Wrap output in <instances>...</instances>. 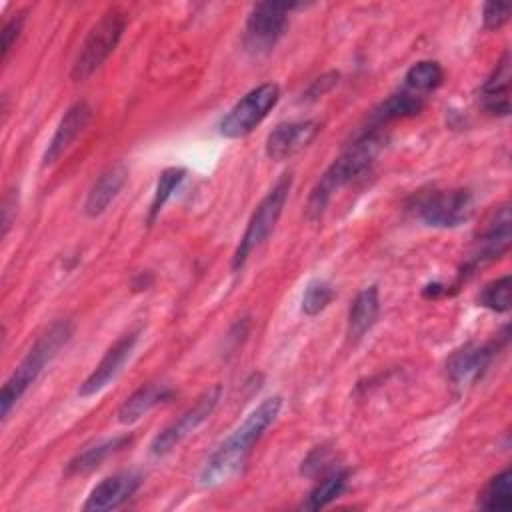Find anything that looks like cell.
I'll return each instance as SVG.
<instances>
[{"label": "cell", "instance_id": "obj_1", "mask_svg": "<svg viewBox=\"0 0 512 512\" xmlns=\"http://www.w3.org/2000/svg\"><path fill=\"white\" fill-rule=\"evenodd\" d=\"M280 408H282L280 396H270L262 400L206 460L204 468L200 470V484L212 488L236 476L244 466L248 454L252 452V446L260 440L266 428L276 420Z\"/></svg>", "mask_w": 512, "mask_h": 512}, {"label": "cell", "instance_id": "obj_2", "mask_svg": "<svg viewBox=\"0 0 512 512\" xmlns=\"http://www.w3.org/2000/svg\"><path fill=\"white\" fill-rule=\"evenodd\" d=\"M384 136L380 128H366L348 148L330 164V168L320 176L316 186L312 188L306 204V216L316 222L326 212L332 196L342 186L362 178L370 172L378 152L382 150Z\"/></svg>", "mask_w": 512, "mask_h": 512}, {"label": "cell", "instance_id": "obj_3", "mask_svg": "<svg viewBox=\"0 0 512 512\" xmlns=\"http://www.w3.org/2000/svg\"><path fill=\"white\" fill-rule=\"evenodd\" d=\"M72 336V324L68 320H56L50 324L20 360L16 370L8 376L0 392V412L6 420L10 410L26 394V390L38 380L44 368L58 356V352L68 344Z\"/></svg>", "mask_w": 512, "mask_h": 512}, {"label": "cell", "instance_id": "obj_4", "mask_svg": "<svg viewBox=\"0 0 512 512\" xmlns=\"http://www.w3.org/2000/svg\"><path fill=\"white\" fill-rule=\"evenodd\" d=\"M126 28V14L120 8L106 10L100 20L88 30L84 42L72 64V80L82 82L90 78L116 50Z\"/></svg>", "mask_w": 512, "mask_h": 512}, {"label": "cell", "instance_id": "obj_5", "mask_svg": "<svg viewBox=\"0 0 512 512\" xmlns=\"http://www.w3.org/2000/svg\"><path fill=\"white\" fill-rule=\"evenodd\" d=\"M290 186H292V176L290 174H284L272 188L270 192L260 200V204L256 206V210L252 212L248 224H246V230L240 238V244L232 256V270L238 272L242 270V266L246 264L248 256L260 248L268 236L272 234L280 214H282V208L288 200V192H290Z\"/></svg>", "mask_w": 512, "mask_h": 512}, {"label": "cell", "instance_id": "obj_6", "mask_svg": "<svg viewBox=\"0 0 512 512\" xmlns=\"http://www.w3.org/2000/svg\"><path fill=\"white\" fill-rule=\"evenodd\" d=\"M280 88L274 82H264L244 94L220 120L218 132L224 138H244L248 136L278 104Z\"/></svg>", "mask_w": 512, "mask_h": 512}, {"label": "cell", "instance_id": "obj_7", "mask_svg": "<svg viewBox=\"0 0 512 512\" xmlns=\"http://www.w3.org/2000/svg\"><path fill=\"white\" fill-rule=\"evenodd\" d=\"M416 216L432 228H456L470 220L474 196L466 188L432 190L416 200Z\"/></svg>", "mask_w": 512, "mask_h": 512}, {"label": "cell", "instance_id": "obj_8", "mask_svg": "<svg viewBox=\"0 0 512 512\" xmlns=\"http://www.w3.org/2000/svg\"><path fill=\"white\" fill-rule=\"evenodd\" d=\"M298 8L294 2H258L252 6L246 28L244 46L252 54L270 52L288 28L290 10Z\"/></svg>", "mask_w": 512, "mask_h": 512}, {"label": "cell", "instance_id": "obj_9", "mask_svg": "<svg viewBox=\"0 0 512 512\" xmlns=\"http://www.w3.org/2000/svg\"><path fill=\"white\" fill-rule=\"evenodd\" d=\"M222 388L218 384L210 386L196 402L190 406L178 420H174L170 426H166L160 434L154 436L150 444V452L154 456H164L170 450H174L188 434H192L208 416L214 412L218 400H220Z\"/></svg>", "mask_w": 512, "mask_h": 512}, {"label": "cell", "instance_id": "obj_10", "mask_svg": "<svg viewBox=\"0 0 512 512\" xmlns=\"http://www.w3.org/2000/svg\"><path fill=\"white\" fill-rule=\"evenodd\" d=\"M498 352V342L488 344H466L452 352L446 362V376L454 388L466 390L474 386L492 364Z\"/></svg>", "mask_w": 512, "mask_h": 512}, {"label": "cell", "instance_id": "obj_11", "mask_svg": "<svg viewBox=\"0 0 512 512\" xmlns=\"http://www.w3.org/2000/svg\"><path fill=\"white\" fill-rule=\"evenodd\" d=\"M140 338V330H130L126 334H122L102 356V360L96 364V368L90 372V376L80 384L78 394L82 398L94 396L100 390H104L122 370V366L126 364V360L132 356L136 342Z\"/></svg>", "mask_w": 512, "mask_h": 512}, {"label": "cell", "instance_id": "obj_12", "mask_svg": "<svg viewBox=\"0 0 512 512\" xmlns=\"http://www.w3.org/2000/svg\"><path fill=\"white\" fill-rule=\"evenodd\" d=\"M140 482H142L140 474H136L132 470L116 472L92 488L82 510H86V512L114 510V508L122 506L138 490Z\"/></svg>", "mask_w": 512, "mask_h": 512}, {"label": "cell", "instance_id": "obj_13", "mask_svg": "<svg viewBox=\"0 0 512 512\" xmlns=\"http://www.w3.org/2000/svg\"><path fill=\"white\" fill-rule=\"evenodd\" d=\"M320 126L314 120H298L278 124L266 138V156L270 160H286L306 148L318 134Z\"/></svg>", "mask_w": 512, "mask_h": 512}, {"label": "cell", "instance_id": "obj_14", "mask_svg": "<svg viewBox=\"0 0 512 512\" xmlns=\"http://www.w3.org/2000/svg\"><path fill=\"white\" fill-rule=\"evenodd\" d=\"M92 118V108L88 102L80 100V102H74L66 112L64 116L60 118L48 146H46V152L42 156V166H50L54 164L70 146L72 142L84 132V128L88 126Z\"/></svg>", "mask_w": 512, "mask_h": 512}, {"label": "cell", "instance_id": "obj_15", "mask_svg": "<svg viewBox=\"0 0 512 512\" xmlns=\"http://www.w3.org/2000/svg\"><path fill=\"white\" fill-rule=\"evenodd\" d=\"M510 210L508 206H502L492 222L488 224V228L484 230V234L478 238L476 242V250L472 252L470 256V262H468V270H474L478 266H484V264H490L494 260H498L508 248H510Z\"/></svg>", "mask_w": 512, "mask_h": 512}, {"label": "cell", "instance_id": "obj_16", "mask_svg": "<svg viewBox=\"0 0 512 512\" xmlns=\"http://www.w3.org/2000/svg\"><path fill=\"white\" fill-rule=\"evenodd\" d=\"M128 180V166L124 162H116L108 166L100 176L92 182L86 200H84V214L88 218H96L106 212L112 200L120 194Z\"/></svg>", "mask_w": 512, "mask_h": 512}, {"label": "cell", "instance_id": "obj_17", "mask_svg": "<svg viewBox=\"0 0 512 512\" xmlns=\"http://www.w3.org/2000/svg\"><path fill=\"white\" fill-rule=\"evenodd\" d=\"M480 104L492 116L510 114V52H504L480 88Z\"/></svg>", "mask_w": 512, "mask_h": 512}, {"label": "cell", "instance_id": "obj_18", "mask_svg": "<svg viewBox=\"0 0 512 512\" xmlns=\"http://www.w3.org/2000/svg\"><path fill=\"white\" fill-rule=\"evenodd\" d=\"M426 96L412 92L408 88L398 90L396 94H392L390 98H386L372 114L370 118V126L372 128H382L384 124L392 122V120H402V118H410L416 116L422 108H424Z\"/></svg>", "mask_w": 512, "mask_h": 512}, {"label": "cell", "instance_id": "obj_19", "mask_svg": "<svg viewBox=\"0 0 512 512\" xmlns=\"http://www.w3.org/2000/svg\"><path fill=\"white\" fill-rule=\"evenodd\" d=\"M380 312V294L376 286H366L354 298L348 312V336L350 340H360L376 322Z\"/></svg>", "mask_w": 512, "mask_h": 512}, {"label": "cell", "instance_id": "obj_20", "mask_svg": "<svg viewBox=\"0 0 512 512\" xmlns=\"http://www.w3.org/2000/svg\"><path fill=\"white\" fill-rule=\"evenodd\" d=\"M170 390L162 384H144L136 392H132L122 406L118 408V422L120 424H134L138 422L144 414H148L154 406L170 398Z\"/></svg>", "mask_w": 512, "mask_h": 512}, {"label": "cell", "instance_id": "obj_21", "mask_svg": "<svg viewBox=\"0 0 512 512\" xmlns=\"http://www.w3.org/2000/svg\"><path fill=\"white\" fill-rule=\"evenodd\" d=\"M128 442H130V436H114L94 446H88L68 462V474H88L96 470L108 456L122 450Z\"/></svg>", "mask_w": 512, "mask_h": 512}, {"label": "cell", "instance_id": "obj_22", "mask_svg": "<svg viewBox=\"0 0 512 512\" xmlns=\"http://www.w3.org/2000/svg\"><path fill=\"white\" fill-rule=\"evenodd\" d=\"M478 506L488 512H508L512 508V472L502 470L478 494Z\"/></svg>", "mask_w": 512, "mask_h": 512}, {"label": "cell", "instance_id": "obj_23", "mask_svg": "<svg viewBox=\"0 0 512 512\" xmlns=\"http://www.w3.org/2000/svg\"><path fill=\"white\" fill-rule=\"evenodd\" d=\"M444 80V70L436 60H420L412 64L404 76V88L426 96Z\"/></svg>", "mask_w": 512, "mask_h": 512}, {"label": "cell", "instance_id": "obj_24", "mask_svg": "<svg viewBox=\"0 0 512 512\" xmlns=\"http://www.w3.org/2000/svg\"><path fill=\"white\" fill-rule=\"evenodd\" d=\"M348 484V470H332L328 476H324L314 490L308 494L306 502L302 504L304 510H320L324 506H328L330 502H334Z\"/></svg>", "mask_w": 512, "mask_h": 512}, {"label": "cell", "instance_id": "obj_25", "mask_svg": "<svg viewBox=\"0 0 512 512\" xmlns=\"http://www.w3.org/2000/svg\"><path fill=\"white\" fill-rule=\"evenodd\" d=\"M186 178V168L182 166H168L160 172L156 188H154V196L150 202V210H148V222H154L156 216L162 212L164 204L172 198V194L178 190V186L184 182Z\"/></svg>", "mask_w": 512, "mask_h": 512}, {"label": "cell", "instance_id": "obj_26", "mask_svg": "<svg viewBox=\"0 0 512 512\" xmlns=\"http://www.w3.org/2000/svg\"><path fill=\"white\" fill-rule=\"evenodd\" d=\"M334 296H336V290L330 282H326L322 278H314L304 288L300 308L306 316H316L328 308V304L334 300Z\"/></svg>", "mask_w": 512, "mask_h": 512}, {"label": "cell", "instance_id": "obj_27", "mask_svg": "<svg viewBox=\"0 0 512 512\" xmlns=\"http://www.w3.org/2000/svg\"><path fill=\"white\" fill-rule=\"evenodd\" d=\"M480 306L492 310V312H508L510 310V276H502L486 284L478 296Z\"/></svg>", "mask_w": 512, "mask_h": 512}, {"label": "cell", "instance_id": "obj_28", "mask_svg": "<svg viewBox=\"0 0 512 512\" xmlns=\"http://www.w3.org/2000/svg\"><path fill=\"white\" fill-rule=\"evenodd\" d=\"M512 6L510 4H502V2H486L484 10H482V20H484V28L486 30H498L502 28L508 18H510Z\"/></svg>", "mask_w": 512, "mask_h": 512}, {"label": "cell", "instance_id": "obj_29", "mask_svg": "<svg viewBox=\"0 0 512 512\" xmlns=\"http://www.w3.org/2000/svg\"><path fill=\"white\" fill-rule=\"evenodd\" d=\"M328 464H330V452H328V448L326 446H318V448H314L310 454H308V458L302 462V474H306V476H318L320 472H326V468H328Z\"/></svg>", "mask_w": 512, "mask_h": 512}, {"label": "cell", "instance_id": "obj_30", "mask_svg": "<svg viewBox=\"0 0 512 512\" xmlns=\"http://www.w3.org/2000/svg\"><path fill=\"white\" fill-rule=\"evenodd\" d=\"M22 22H24V16H22V14H18V16H14V18L6 20V22H4V26H2V58H4V60H6L8 52L12 50V46H14L16 38L20 36Z\"/></svg>", "mask_w": 512, "mask_h": 512}, {"label": "cell", "instance_id": "obj_31", "mask_svg": "<svg viewBox=\"0 0 512 512\" xmlns=\"http://www.w3.org/2000/svg\"><path fill=\"white\" fill-rule=\"evenodd\" d=\"M16 208V196L14 192H8L6 198H4V204H2V236L8 232L10 228V222H12V210Z\"/></svg>", "mask_w": 512, "mask_h": 512}]
</instances>
